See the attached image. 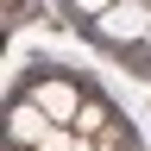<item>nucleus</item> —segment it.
<instances>
[{
	"label": "nucleus",
	"mask_w": 151,
	"mask_h": 151,
	"mask_svg": "<svg viewBox=\"0 0 151 151\" xmlns=\"http://www.w3.org/2000/svg\"><path fill=\"white\" fill-rule=\"evenodd\" d=\"M139 50H151V32H145V44H139Z\"/></svg>",
	"instance_id": "423d86ee"
},
{
	"label": "nucleus",
	"mask_w": 151,
	"mask_h": 151,
	"mask_svg": "<svg viewBox=\"0 0 151 151\" xmlns=\"http://www.w3.org/2000/svg\"><path fill=\"white\" fill-rule=\"evenodd\" d=\"M113 126H120V120H113V107L88 94V101H82V113H76V132H82V139H101V132H113Z\"/></svg>",
	"instance_id": "20e7f679"
},
{
	"label": "nucleus",
	"mask_w": 151,
	"mask_h": 151,
	"mask_svg": "<svg viewBox=\"0 0 151 151\" xmlns=\"http://www.w3.org/2000/svg\"><path fill=\"white\" fill-rule=\"evenodd\" d=\"M57 120L38 101H13V113H6V132H13V151H38L44 145V132H50Z\"/></svg>",
	"instance_id": "f03ea898"
},
{
	"label": "nucleus",
	"mask_w": 151,
	"mask_h": 151,
	"mask_svg": "<svg viewBox=\"0 0 151 151\" xmlns=\"http://www.w3.org/2000/svg\"><path fill=\"white\" fill-rule=\"evenodd\" d=\"M63 6H69V13H76V19H101V13H107V6H113V0H63Z\"/></svg>",
	"instance_id": "39448f33"
},
{
	"label": "nucleus",
	"mask_w": 151,
	"mask_h": 151,
	"mask_svg": "<svg viewBox=\"0 0 151 151\" xmlns=\"http://www.w3.org/2000/svg\"><path fill=\"white\" fill-rule=\"evenodd\" d=\"M145 32H151V6L145 0H113V6L94 19V38H107V44H120V50H139Z\"/></svg>",
	"instance_id": "f257e3e1"
},
{
	"label": "nucleus",
	"mask_w": 151,
	"mask_h": 151,
	"mask_svg": "<svg viewBox=\"0 0 151 151\" xmlns=\"http://www.w3.org/2000/svg\"><path fill=\"white\" fill-rule=\"evenodd\" d=\"M38 107L50 113L57 126H76V113H82V88H69L63 76H44V82H38V94H32Z\"/></svg>",
	"instance_id": "7ed1b4c3"
}]
</instances>
